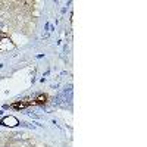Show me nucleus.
<instances>
[{
	"label": "nucleus",
	"mask_w": 147,
	"mask_h": 147,
	"mask_svg": "<svg viewBox=\"0 0 147 147\" xmlns=\"http://www.w3.org/2000/svg\"><path fill=\"white\" fill-rule=\"evenodd\" d=\"M2 124L6 125V127H15V125L19 124V121H18L15 116H6V118H3Z\"/></svg>",
	"instance_id": "1"
}]
</instances>
